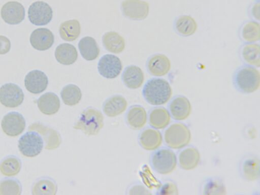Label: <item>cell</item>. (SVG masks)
I'll list each match as a JSON object with an SVG mask.
<instances>
[{
    "instance_id": "obj_8",
    "label": "cell",
    "mask_w": 260,
    "mask_h": 195,
    "mask_svg": "<svg viewBox=\"0 0 260 195\" xmlns=\"http://www.w3.org/2000/svg\"><path fill=\"white\" fill-rule=\"evenodd\" d=\"M22 89L17 85L9 83L0 88V102L8 108H16L20 106L24 100Z\"/></svg>"
},
{
    "instance_id": "obj_37",
    "label": "cell",
    "mask_w": 260,
    "mask_h": 195,
    "mask_svg": "<svg viewBox=\"0 0 260 195\" xmlns=\"http://www.w3.org/2000/svg\"><path fill=\"white\" fill-rule=\"evenodd\" d=\"M22 186L16 179L5 178L0 181V195H20Z\"/></svg>"
},
{
    "instance_id": "obj_24",
    "label": "cell",
    "mask_w": 260,
    "mask_h": 195,
    "mask_svg": "<svg viewBox=\"0 0 260 195\" xmlns=\"http://www.w3.org/2000/svg\"><path fill=\"white\" fill-rule=\"evenodd\" d=\"M55 57L60 63L70 65L77 60L78 52L74 45L69 43H62L56 48Z\"/></svg>"
},
{
    "instance_id": "obj_7",
    "label": "cell",
    "mask_w": 260,
    "mask_h": 195,
    "mask_svg": "<svg viewBox=\"0 0 260 195\" xmlns=\"http://www.w3.org/2000/svg\"><path fill=\"white\" fill-rule=\"evenodd\" d=\"M53 17L51 7L47 3L37 1L31 4L28 10L30 22L35 25H45L49 23Z\"/></svg>"
},
{
    "instance_id": "obj_5",
    "label": "cell",
    "mask_w": 260,
    "mask_h": 195,
    "mask_svg": "<svg viewBox=\"0 0 260 195\" xmlns=\"http://www.w3.org/2000/svg\"><path fill=\"white\" fill-rule=\"evenodd\" d=\"M150 164L157 173L167 175L172 173L177 165L175 153L168 148H161L154 151L150 158Z\"/></svg>"
},
{
    "instance_id": "obj_32",
    "label": "cell",
    "mask_w": 260,
    "mask_h": 195,
    "mask_svg": "<svg viewBox=\"0 0 260 195\" xmlns=\"http://www.w3.org/2000/svg\"><path fill=\"white\" fill-rule=\"evenodd\" d=\"M57 187L55 181L48 177H43L37 180L33 184L31 193L38 194H55Z\"/></svg>"
},
{
    "instance_id": "obj_41",
    "label": "cell",
    "mask_w": 260,
    "mask_h": 195,
    "mask_svg": "<svg viewBox=\"0 0 260 195\" xmlns=\"http://www.w3.org/2000/svg\"><path fill=\"white\" fill-rule=\"evenodd\" d=\"M257 1H259V0H257Z\"/></svg>"
},
{
    "instance_id": "obj_34",
    "label": "cell",
    "mask_w": 260,
    "mask_h": 195,
    "mask_svg": "<svg viewBox=\"0 0 260 195\" xmlns=\"http://www.w3.org/2000/svg\"><path fill=\"white\" fill-rule=\"evenodd\" d=\"M60 95L64 104L72 106L79 103L82 98V93L78 86L70 84L63 87Z\"/></svg>"
},
{
    "instance_id": "obj_38",
    "label": "cell",
    "mask_w": 260,
    "mask_h": 195,
    "mask_svg": "<svg viewBox=\"0 0 260 195\" xmlns=\"http://www.w3.org/2000/svg\"><path fill=\"white\" fill-rule=\"evenodd\" d=\"M157 194L161 195L178 194V189L177 186L173 181H167L159 188Z\"/></svg>"
},
{
    "instance_id": "obj_29",
    "label": "cell",
    "mask_w": 260,
    "mask_h": 195,
    "mask_svg": "<svg viewBox=\"0 0 260 195\" xmlns=\"http://www.w3.org/2000/svg\"><path fill=\"white\" fill-rule=\"evenodd\" d=\"M241 56L243 60L248 66L253 67L260 66V47L258 44L247 43L241 48Z\"/></svg>"
},
{
    "instance_id": "obj_14",
    "label": "cell",
    "mask_w": 260,
    "mask_h": 195,
    "mask_svg": "<svg viewBox=\"0 0 260 195\" xmlns=\"http://www.w3.org/2000/svg\"><path fill=\"white\" fill-rule=\"evenodd\" d=\"M48 84V77L41 71L32 70L25 76V87L31 93L39 94L43 92L47 87Z\"/></svg>"
},
{
    "instance_id": "obj_15",
    "label": "cell",
    "mask_w": 260,
    "mask_h": 195,
    "mask_svg": "<svg viewBox=\"0 0 260 195\" xmlns=\"http://www.w3.org/2000/svg\"><path fill=\"white\" fill-rule=\"evenodd\" d=\"M54 42V37L51 30L46 28L34 30L30 36V43L32 47L39 51H45L51 48Z\"/></svg>"
},
{
    "instance_id": "obj_25",
    "label": "cell",
    "mask_w": 260,
    "mask_h": 195,
    "mask_svg": "<svg viewBox=\"0 0 260 195\" xmlns=\"http://www.w3.org/2000/svg\"><path fill=\"white\" fill-rule=\"evenodd\" d=\"M200 158V153L197 148L192 147L186 148L179 154V166L185 170H192L199 165Z\"/></svg>"
},
{
    "instance_id": "obj_30",
    "label": "cell",
    "mask_w": 260,
    "mask_h": 195,
    "mask_svg": "<svg viewBox=\"0 0 260 195\" xmlns=\"http://www.w3.org/2000/svg\"><path fill=\"white\" fill-rule=\"evenodd\" d=\"M176 31L180 35L188 37L193 35L198 28L197 22L189 15H182L175 22Z\"/></svg>"
},
{
    "instance_id": "obj_11",
    "label": "cell",
    "mask_w": 260,
    "mask_h": 195,
    "mask_svg": "<svg viewBox=\"0 0 260 195\" xmlns=\"http://www.w3.org/2000/svg\"><path fill=\"white\" fill-rule=\"evenodd\" d=\"M122 66L120 59L113 54L103 55L99 60L98 70L100 74L107 79H113L120 73Z\"/></svg>"
},
{
    "instance_id": "obj_1",
    "label": "cell",
    "mask_w": 260,
    "mask_h": 195,
    "mask_svg": "<svg viewBox=\"0 0 260 195\" xmlns=\"http://www.w3.org/2000/svg\"><path fill=\"white\" fill-rule=\"evenodd\" d=\"M143 96L152 105H161L170 99L172 90L169 82L162 78H154L147 81L143 90Z\"/></svg>"
},
{
    "instance_id": "obj_33",
    "label": "cell",
    "mask_w": 260,
    "mask_h": 195,
    "mask_svg": "<svg viewBox=\"0 0 260 195\" xmlns=\"http://www.w3.org/2000/svg\"><path fill=\"white\" fill-rule=\"evenodd\" d=\"M21 166V161L18 157L9 155L1 161L0 171L4 176H14L19 173Z\"/></svg>"
},
{
    "instance_id": "obj_10",
    "label": "cell",
    "mask_w": 260,
    "mask_h": 195,
    "mask_svg": "<svg viewBox=\"0 0 260 195\" xmlns=\"http://www.w3.org/2000/svg\"><path fill=\"white\" fill-rule=\"evenodd\" d=\"M26 125L25 120L22 114L17 112H11L6 114L1 122L4 133L10 137L21 134Z\"/></svg>"
},
{
    "instance_id": "obj_6",
    "label": "cell",
    "mask_w": 260,
    "mask_h": 195,
    "mask_svg": "<svg viewBox=\"0 0 260 195\" xmlns=\"http://www.w3.org/2000/svg\"><path fill=\"white\" fill-rule=\"evenodd\" d=\"M18 147L21 154L28 157L38 155L45 147V142L40 133L28 130L19 139Z\"/></svg>"
},
{
    "instance_id": "obj_2",
    "label": "cell",
    "mask_w": 260,
    "mask_h": 195,
    "mask_svg": "<svg viewBox=\"0 0 260 195\" xmlns=\"http://www.w3.org/2000/svg\"><path fill=\"white\" fill-rule=\"evenodd\" d=\"M233 81L239 91L244 93L253 92L259 87V72L250 66H242L236 72Z\"/></svg>"
},
{
    "instance_id": "obj_20",
    "label": "cell",
    "mask_w": 260,
    "mask_h": 195,
    "mask_svg": "<svg viewBox=\"0 0 260 195\" xmlns=\"http://www.w3.org/2000/svg\"><path fill=\"white\" fill-rule=\"evenodd\" d=\"M37 105L43 114L51 115L58 111L60 102L58 96L55 93L48 92L40 96L37 100Z\"/></svg>"
},
{
    "instance_id": "obj_27",
    "label": "cell",
    "mask_w": 260,
    "mask_h": 195,
    "mask_svg": "<svg viewBox=\"0 0 260 195\" xmlns=\"http://www.w3.org/2000/svg\"><path fill=\"white\" fill-rule=\"evenodd\" d=\"M78 48L81 55L86 60H94L99 55L98 45L94 39L91 37L82 38L78 43Z\"/></svg>"
},
{
    "instance_id": "obj_19",
    "label": "cell",
    "mask_w": 260,
    "mask_h": 195,
    "mask_svg": "<svg viewBox=\"0 0 260 195\" xmlns=\"http://www.w3.org/2000/svg\"><path fill=\"white\" fill-rule=\"evenodd\" d=\"M141 146L148 151L154 150L161 144L162 137L161 133L152 128H147L142 131L139 137Z\"/></svg>"
},
{
    "instance_id": "obj_9",
    "label": "cell",
    "mask_w": 260,
    "mask_h": 195,
    "mask_svg": "<svg viewBox=\"0 0 260 195\" xmlns=\"http://www.w3.org/2000/svg\"><path fill=\"white\" fill-rule=\"evenodd\" d=\"M121 10L125 17L134 20H142L147 17L149 5L142 0H125L121 3Z\"/></svg>"
},
{
    "instance_id": "obj_26",
    "label": "cell",
    "mask_w": 260,
    "mask_h": 195,
    "mask_svg": "<svg viewBox=\"0 0 260 195\" xmlns=\"http://www.w3.org/2000/svg\"><path fill=\"white\" fill-rule=\"evenodd\" d=\"M102 42L105 48L113 53H120L125 48L124 39L115 31L106 32L103 36Z\"/></svg>"
},
{
    "instance_id": "obj_3",
    "label": "cell",
    "mask_w": 260,
    "mask_h": 195,
    "mask_svg": "<svg viewBox=\"0 0 260 195\" xmlns=\"http://www.w3.org/2000/svg\"><path fill=\"white\" fill-rule=\"evenodd\" d=\"M104 126V117L98 109L88 107L80 114L74 128L88 136L97 135Z\"/></svg>"
},
{
    "instance_id": "obj_36",
    "label": "cell",
    "mask_w": 260,
    "mask_h": 195,
    "mask_svg": "<svg viewBox=\"0 0 260 195\" xmlns=\"http://www.w3.org/2000/svg\"><path fill=\"white\" fill-rule=\"evenodd\" d=\"M201 191L204 194H224L226 190L222 180L218 178H210L204 182Z\"/></svg>"
},
{
    "instance_id": "obj_12",
    "label": "cell",
    "mask_w": 260,
    "mask_h": 195,
    "mask_svg": "<svg viewBox=\"0 0 260 195\" xmlns=\"http://www.w3.org/2000/svg\"><path fill=\"white\" fill-rule=\"evenodd\" d=\"M1 14L2 19L7 23L11 25L18 24L24 19L25 9L21 3L10 1L3 6Z\"/></svg>"
},
{
    "instance_id": "obj_31",
    "label": "cell",
    "mask_w": 260,
    "mask_h": 195,
    "mask_svg": "<svg viewBox=\"0 0 260 195\" xmlns=\"http://www.w3.org/2000/svg\"><path fill=\"white\" fill-rule=\"evenodd\" d=\"M81 26L77 19H72L62 22L59 28V32L62 39L66 41H73L80 35Z\"/></svg>"
},
{
    "instance_id": "obj_28",
    "label": "cell",
    "mask_w": 260,
    "mask_h": 195,
    "mask_svg": "<svg viewBox=\"0 0 260 195\" xmlns=\"http://www.w3.org/2000/svg\"><path fill=\"white\" fill-rule=\"evenodd\" d=\"M170 121V113L164 107L155 108L149 113V122L154 128H164L169 125Z\"/></svg>"
},
{
    "instance_id": "obj_18",
    "label": "cell",
    "mask_w": 260,
    "mask_h": 195,
    "mask_svg": "<svg viewBox=\"0 0 260 195\" xmlns=\"http://www.w3.org/2000/svg\"><path fill=\"white\" fill-rule=\"evenodd\" d=\"M241 176L247 181H255L259 178V160L254 155H248L243 158L239 165Z\"/></svg>"
},
{
    "instance_id": "obj_22",
    "label": "cell",
    "mask_w": 260,
    "mask_h": 195,
    "mask_svg": "<svg viewBox=\"0 0 260 195\" xmlns=\"http://www.w3.org/2000/svg\"><path fill=\"white\" fill-rule=\"evenodd\" d=\"M127 101L120 95H114L107 99L103 106L104 113L109 117H115L126 109Z\"/></svg>"
},
{
    "instance_id": "obj_23",
    "label": "cell",
    "mask_w": 260,
    "mask_h": 195,
    "mask_svg": "<svg viewBox=\"0 0 260 195\" xmlns=\"http://www.w3.org/2000/svg\"><path fill=\"white\" fill-rule=\"evenodd\" d=\"M145 109L140 105L130 107L126 114V120L128 125L134 129H140L147 121Z\"/></svg>"
},
{
    "instance_id": "obj_4",
    "label": "cell",
    "mask_w": 260,
    "mask_h": 195,
    "mask_svg": "<svg viewBox=\"0 0 260 195\" xmlns=\"http://www.w3.org/2000/svg\"><path fill=\"white\" fill-rule=\"evenodd\" d=\"M164 139L166 145L172 149H181L187 145L191 140V133L183 123L171 125L165 131Z\"/></svg>"
},
{
    "instance_id": "obj_17",
    "label": "cell",
    "mask_w": 260,
    "mask_h": 195,
    "mask_svg": "<svg viewBox=\"0 0 260 195\" xmlns=\"http://www.w3.org/2000/svg\"><path fill=\"white\" fill-rule=\"evenodd\" d=\"M169 108L172 116L176 120L186 119L191 111V106L189 100L182 95L174 98L170 102Z\"/></svg>"
},
{
    "instance_id": "obj_21",
    "label": "cell",
    "mask_w": 260,
    "mask_h": 195,
    "mask_svg": "<svg viewBox=\"0 0 260 195\" xmlns=\"http://www.w3.org/2000/svg\"><path fill=\"white\" fill-rule=\"evenodd\" d=\"M144 79V74L140 68L134 65L126 67L122 74L124 84L130 89L139 88Z\"/></svg>"
},
{
    "instance_id": "obj_13",
    "label": "cell",
    "mask_w": 260,
    "mask_h": 195,
    "mask_svg": "<svg viewBox=\"0 0 260 195\" xmlns=\"http://www.w3.org/2000/svg\"><path fill=\"white\" fill-rule=\"evenodd\" d=\"M28 130H34L41 134L45 142V148L52 150L60 145L61 140L59 134L54 129L40 122H35L29 125Z\"/></svg>"
},
{
    "instance_id": "obj_16",
    "label": "cell",
    "mask_w": 260,
    "mask_h": 195,
    "mask_svg": "<svg viewBox=\"0 0 260 195\" xmlns=\"http://www.w3.org/2000/svg\"><path fill=\"white\" fill-rule=\"evenodd\" d=\"M148 72L154 76L160 77L167 74L171 69L169 58L162 54H156L151 56L147 61Z\"/></svg>"
},
{
    "instance_id": "obj_40",
    "label": "cell",
    "mask_w": 260,
    "mask_h": 195,
    "mask_svg": "<svg viewBox=\"0 0 260 195\" xmlns=\"http://www.w3.org/2000/svg\"><path fill=\"white\" fill-rule=\"evenodd\" d=\"M259 1H256L251 6L249 10L251 17L257 20H259Z\"/></svg>"
},
{
    "instance_id": "obj_35",
    "label": "cell",
    "mask_w": 260,
    "mask_h": 195,
    "mask_svg": "<svg viewBox=\"0 0 260 195\" xmlns=\"http://www.w3.org/2000/svg\"><path fill=\"white\" fill-rule=\"evenodd\" d=\"M259 23L255 21L246 22L241 29V37L247 43L256 42L259 40Z\"/></svg>"
},
{
    "instance_id": "obj_39",
    "label": "cell",
    "mask_w": 260,
    "mask_h": 195,
    "mask_svg": "<svg viewBox=\"0 0 260 195\" xmlns=\"http://www.w3.org/2000/svg\"><path fill=\"white\" fill-rule=\"evenodd\" d=\"M11 48V42L6 37L0 35V54L7 53Z\"/></svg>"
}]
</instances>
